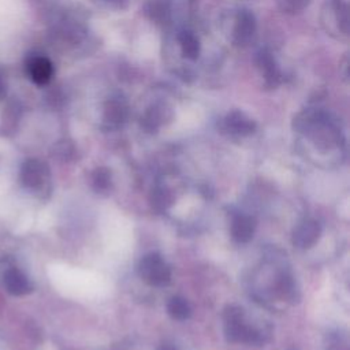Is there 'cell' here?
Wrapping results in <instances>:
<instances>
[{
  "instance_id": "1",
  "label": "cell",
  "mask_w": 350,
  "mask_h": 350,
  "mask_svg": "<svg viewBox=\"0 0 350 350\" xmlns=\"http://www.w3.org/2000/svg\"><path fill=\"white\" fill-rule=\"evenodd\" d=\"M243 312L239 306L231 305L227 306L224 310V332L228 342L234 343H247V345H260L262 342V338L260 332L253 329L252 327L246 325L242 321Z\"/></svg>"
},
{
  "instance_id": "2",
  "label": "cell",
  "mask_w": 350,
  "mask_h": 350,
  "mask_svg": "<svg viewBox=\"0 0 350 350\" xmlns=\"http://www.w3.org/2000/svg\"><path fill=\"white\" fill-rule=\"evenodd\" d=\"M347 3L349 0H328L323 11L324 27L329 34L336 33L338 38H346L349 33Z\"/></svg>"
},
{
  "instance_id": "3",
  "label": "cell",
  "mask_w": 350,
  "mask_h": 350,
  "mask_svg": "<svg viewBox=\"0 0 350 350\" xmlns=\"http://www.w3.org/2000/svg\"><path fill=\"white\" fill-rule=\"evenodd\" d=\"M139 276L152 286L167 284L171 279V269L159 253H149L138 264Z\"/></svg>"
},
{
  "instance_id": "4",
  "label": "cell",
  "mask_w": 350,
  "mask_h": 350,
  "mask_svg": "<svg viewBox=\"0 0 350 350\" xmlns=\"http://www.w3.org/2000/svg\"><path fill=\"white\" fill-rule=\"evenodd\" d=\"M256 18L249 10H238L232 18L231 41L238 46L247 45L256 34Z\"/></svg>"
},
{
  "instance_id": "5",
  "label": "cell",
  "mask_w": 350,
  "mask_h": 350,
  "mask_svg": "<svg viewBox=\"0 0 350 350\" xmlns=\"http://www.w3.org/2000/svg\"><path fill=\"white\" fill-rule=\"evenodd\" d=\"M256 122L239 109L228 112L221 120V130L235 137H247L256 131Z\"/></svg>"
},
{
  "instance_id": "6",
  "label": "cell",
  "mask_w": 350,
  "mask_h": 350,
  "mask_svg": "<svg viewBox=\"0 0 350 350\" xmlns=\"http://www.w3.org/2000/svg\"><path fill=\"white\" fill-rule=\"evenodd\" d=\"M26 72L36 85L42 86L52 79L53 64L42 55H31L26 60Z\"/></svg>"
},
{
  "instance_id": "7",
  "label": "cell",
  "mask_w": 350,
  "mask_h": 350,
  "mask_svg": "<svg viewBox=\"0 0 350 350\" xmlns=\"http://www.w3.org/2000/svg\"><path fill=\"white\" fill-rule=\"evenodd\" d=\"M320 232V224L313 219H308L295 228L293 234V243L298 249H309L319 241Z\"/></svg>"
},
{
  "instance_id": "8",
  "label": "cell",
  "mask_w": 350,
  "mask_h": 350,
  "mask_svg": "<svg viewBox=\"0 0 350 350\" xmlns=\"http://www.w3.org/2000/svg\"><path fill=\"white\" fill-rule=\"evenodd\" d=\"M46 165L37 160V159H29L23 163L21 168V179L22 183L26 187L30 189H37L42 185L45 175H46Z\"/></svg>"
},
{
  "instance_id": "9",
  "label": "cell",
  "mask_w": 350,
  "mask_h": 350,
  "mask_svg": "<svg viewBox=\"0 0 350 350\" xmlns=\"http://www.w3.org/2000/svg\"><path fill=\"white\" fill-rule=\"evenodd\" d=\"M256 63L262 74L265 85L268 88H276L280 82V71H279L272 55L267 51H261L257 53Z\"/></svg>"
},
{
  "instance_id": "10",
  "label": "cell",
  "mask_w": 350,
  "mask_h": 350,
  "mask_svg": "<svg viewBox=\"0 0 350 350\" xmlns=\"http://www.w3.org/2000/svg\"><path fill=\"white\" fill-rule=\"evenodd\" d=\"M256 230V220L252 216L237 215L231 224V235L234 241L239 243H246L253 238Z\"/></svg>"
},
{
  "instance_id": "11",
  "label": "cell",
  "mask_w": 350,
  "mask_h": 350,
  "mask_svg": "<svg viewBox=\"0 0 350 350\" xmlns=\"http://www.w3.org/2000/svg\"><path fill=\"white\" fill-rule=\"evenodd\" d=\"M127 118V105L126 103L116 97L107 101L104 107V122L109 127H119Z\"/></svg>"
},
{
  "instance_id": "12",
  "label": "cell",
  "mask_w": 350,
  "mask_h": 350,
  "mask_svg": "<svg viewBox=\"0 0 350 350\" xmlns=\"http://www.w3.org/2000/svg\"><path fill=\"white\" fill-rule=\"evenodd\" d=\"M4 286L12 295H25L31 291L30 282L18 269H8L4 273Z\"/></svg>"
},
{
  "instance_id": "13",
  "label": "cell",
  "mask_w": 350,
  "mask_h": 350,
  "mask_svg": "<svg viewBox=\"0 0 350 350\" xmlns=\"http://www.w3.org/2000/svg\"><path fill=\"white\" fill-rule=\"evenodd\" d=\"M165 112H170V109L163 105V104H157V105H152L144 115V118L141 119V126L146 130V131H156L161 124L163 120L165 118Z\"/></svg>"
},
{
  "instance_id": "14",
  "label": "cell",
  "mask_w": 350,
  "mask_h": 350,
  "mask_svg": "<svg viewBox=\"0 0 350 350\" xmlns=\"http://www.w3.org/2000/svg\"><path fill=\"white\" fill-rule=\"evenodd\" d=\"M179 46L182 55L189 60H196L201 52L200 40L191 31H183L179 34Z\"/></svg>"
},
{
  "instance_id": "15",
  "label": "cell",
  "mask_w": 350,
  "mask_h": 350,
  "mask_svg": "<svg viewBox=\"0 0 350 350\" xmlns=\"http://www.w3.org/2000/svg\"><path fill=\"white\" fill-rule=\"evenodd\" d=\"M167 310L171 317L176 320H185L190 316V305L182 297H172L167 305Z\"/></svg>"
},
{
  "instance_id": "16",
  "label": "cell",
  "mask_w": 350,
  "mask_h": 350,
  "mask_svg": "<svg viewBox=\"0 0 350 350\" xmlns=\"http://www.w3.org/2000/svg\"><path fill=\"white\" fill-rule=\"evenodd\" d=\"M172 201H174L172 194L168 190H165L163 187H156L154 190H152L150 204L154 211H157V212L165 211L172 204Z\"/></svg>"
},
{
  "instance_id": "17",
  "label": "cell",
  "mask_w": 350,
  "mask_h": 350,
  "mask_svg": "<svg viewBox=\"0 0 350 350\" xmlns=\"http://www.w3.org/2000/svg\"><path fill=\"white\" fill-rule=\"evenodd\" d=\"M170 7L165 0H149L145 5V12L150 14L149 18L152 21H163L165 19V15L168 14Z\"/></svg>"
},
{
  "instance_id": "18",
  "label": "cell",
  "mask_w": 350,
  "mask_h": 350,
  "mask_svg": "<svg viewBox=\"0 0 350 350\" xmlns=\"http://www.w3.org/2000/svg\"><path fill=\"white\" fill-rule=\"evenodd\" d=\"M92 183L97 191L108 190L111 186V172L108 171V168H96L92 175Z\"/></svg>"
},
{
  "instance_id": "19",
  "label": "cell",
  "mask_w": 350,
  "mask_h": 350,
  "mask_svg": "<svg viewBox=\"0 0 350 350\" xmlns=\"http://www.w3.org/2000/svg\"><path fill=\"white\" fill-rule=\"evenodd\" d=\"M310 0H276V5L286 14H299L308 5Z\"/></svg>"
},
{
  "instance_id": "20",
  "label": "cell",
  "mask_w": 350,
  "mask_h": 350,
  "mask_svg": "<svg viewBox=\"0 0 350 350\" xmlns=\"http://www.w3.org/2000/svg\"><path fill=\"white\" fill-rule=\"evenodd\" d=\"M74 153V146L71 145V142L68 141H62L59 142L56 146H55V154L59 157V159H63V160H67L72 156Z\"/></svg>"
},
{
  "instance_id": "21",
  "label": "cell",
  "mask_w": 350,
  "mask_h": 350,
  "mask_svg": "<svg viewBox=\"0 0 350 350\" xmlns=\"http://www.w3.org/2000/svg\"><path fill=\"white\" fill-rule=\"evenodd\" d=\"M60 0H31L33 5L40 10V11H44V12H48V11H52L53 8L57 7Z\"/></svg>"
},
{
  "instance_id": "22",
  "label": "cell",
  "mask_w": 350,
  "mask_h": 350,
  "mask_svg": "<svg viewBox=\"0 0 350 350\" xmlns=\"http://www.w3.org/2000/svg\"><path fill=\"white\" fill-rule=\"evenodd\" d=\"M100 4H104L105 7H109V8H124L127 5V0H94Z\"/></svg>"
},
{
  "instance_id": "23",
  "label": "cell",
  "mask_w": 350,
  "mask_h": 350,
  "mask_svg": "<svg viewBox=\"0 0 350 350\" xmlns=\"http://www.w3.org/2000/svg\"><path fill=\"white\" fill-rule=\"evenodd\" d=\"M7 94V74L3 67H0V100Z\"/></svg>"
},
{
  "instance_id": "24",
  "label": "cell",
  "mask_w": 350,
  "mask_h": 350,
  "mask_svg": "<svg viewBox=\"0 0 350 350\" xmlns=\"http://www.w3.org/2000/svg\"><path fill=\"white\" fill-rule=\"evenodd\" d=\"M157 350H176L171 343H161Z\"/></svg>"
}]
</instances>
